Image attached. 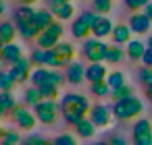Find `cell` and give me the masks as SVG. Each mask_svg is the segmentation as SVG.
I'll return each instance as SVG.
<instances>
[{
  "instance_id": "cell-1",
  "label": "cell",
  "mask_w": 152,
  "mask_h": 145,
  "mask_svg": "<svg viewBox=\"0 0 152 145\" xmlns=\"http://www.w3.org/2000/svg\"><path fill=\"white\" fill-rule=\"evenodd\" d=\"M90 108H92V104L88 102V97L79 95V93H65L58 100V110H61L65 122L71 124V126H75L83 118H88Z\"/></svg>"
},
{
  "instance_id": "cell-2",
  "label": "cell",
  "mask_w": 152,
  "mask_h": 145,
  "mask_svg": "<svg viewBox=\"0 0 152 145\" xmlns=\"http://www.w3.org/2000/svg\"><path fill=\"white\" fill-rule=\"evenodd\" d=\"M110 110H113V116H115L117 120H131V118H135V116H140V114L144 112V104H142L140 97L129 95V97H125V100L115 102Z\"/></svg>"
},
{
  "instance_id": "cell-3",
  "label": "cell",
  "mask_w": 152,
  "mask_h": 145,
  "mask_svg": "<svg viewBox=\"0 0 152 145\" xmlns=\"http://www.w3.org/2000/svg\"><path fill=\"white\" fill-rule=\"evenodd\" d=\"M63 33H65V25H63L61 21H54L48 29H44V31L36 38V46L42 48V50H52V48H56V44L61 42Z\"/></svg>"
},
{
  "instance_id": "cell-4",
  "label": "cell",
  "mask_w": 152,
  "mask_h": 145,
  "mask_svg": "<svg viewBox=\"0 0 152 145\" xmlns=\"http://www.w3.org/2000/svg\"><path fill=\"white\" fill-rule=\"evenodd\" d=\"M96 17H98V15H96L94 11H83V13H79V17L73 19V23H71V35H73L75 40H86L88 35H92V25H94Z\"/></svg>"
},
{
  "instance_id": "cell-5",
  "label": "cell",
  "mask_w": 152,
  "mask_h": 145,
  "mask_svg": "<svg viewBox=\"0 0 152 145\" xmlns=\"http://www.w3.org/2000/svg\"><path fill=\"white\" fill-rule=\"evenodd\" d=\"M31 110H34L38 122H42V124H46V126L54 124V122H56V116H58V112H61L56 100H42V102H40L38 106H34Z\"/></svg>"
},
{
  "instance_id": "cell-6",
  "label": "cell",
  "mask_w": 152,
  "mask_h": 145,
  "mask_svg": "<svg viewBox=\"0 0 152 145\" xmlns=\"http://www.w3.org/2000/svg\"><path fill=\"white\" fill-rule=\"evenodd\" d=\"M106 50H108V44H104L102 40H86L83 42V48H81V54L88 62H104L106 58Z\"/></svg>"
},
{
  "instance_id": "cell-7",
  "label": "cell",
  "mask_w": 152,
  "mask_h": 145,
  "mask_svg": "<svg viewBox=\"0 0 152 145\" xmlns=\"http://www.w3.org/2000/svg\"><path fill=\"white\" fill-rule=\"evenodd\" d=\"M133 145H152V122L148 118H140L131 126Z\"/></svg>"
},
{
  "instance_id": "cell-8",
  "label": "cell",
  "mask_w": 152,
  "mask_h": 145,
  "mask_svg": "<svg viewBox=\"0 0 152 145\" xmlns=\"http://www.w3.org/2000/svg\"><path fill=\"white\" fill-rule=\"evenodd\" d=\"M11 116H13V120H15V124H17L19 131H34V126H36V122H38L34 110H29V108L23 106V104H19V106L13 110Z\"/></svg>"
},
{
  "instance_id": "cell-9",
  "label": "cell",
  "mask_w": 152,
  "mask_h": 145,
  "mask_svg": "<svg viewBox=\"0 0 152 145\" xmlns=\"http://www.w3.org/2000/svg\"><path fill=\"white\" fill-rule=\"evenodd\" d=\"M110 116H113V110L104 104H94L88 114V118L96 124V128H106L110 124Z\"/></svg>"
},
{
  "instance_id": "cell-10",
  "label": "cell",
  "mask_w": 152,
  "mask_h": 145,
  "mask_svg": "<svg viewBox=\"0 0 152 145\" xmlns=\"http://www.w3.org/2000/svg\"><path fill=\"white\" fill-rule=\"evenodd\" d=\"M31 66H34V64H31V60L23 56L17 64H13V66L9 69V73H11V77L15 79V83H17V85H21V83H27V81H29V77H31V73H34V71H31Z\"/></svg>"
},
{
  "instance_id": "cell-11",
  "label": "cell",
  "mask_w": 152,
  "mask_h": 145,
  "mask_svg": "<svg viewBox=\"0 0 152 145\" xmlns=\"http://www.w3.org/2000/svg\"><path fill=\"white\" fill-rule=\"evenodd\" d=\"M113 29H115L113 21H110L106 15H98L96 21H94V25H92V35H94L96 40H104V38H108V35L113 33Z\"/></svg>"
},
{
  "instance_id": "cell-12",
  "label": "cell",
  "mask_w": 152,
  "mask_h": 145,
  "mask_svg": "<svg viewBox=\"0 0 152 145\" xmlns=\"http://www.w3.org/2000/svg\"><path fill=\"white\" fill-rule=\"evenodd\" d=\"M50 13L54 15L56 21L65 23V21L73 19V15H75V6H73L71 2H50Z\"/></svg>"
},
{
  "instance_id": "cell-13",
  "label": "cell",
  "mask_w": 152,
  "mask_h": 145,
  "mask_svg": "<svg viewBox=\"0 0 152 145\" xmlns=\"http://www.w3.org/2000/svg\"><path fill=\"white\" fill-rule=\"evenodd\" d=\"M108 77V71L104 66V62H90L86 66V81L92 85V83H98V81H106Z\"/></svg>"
},
{
  "instance_id": "cell-14",
  "label": "cell",
  "mask_w": 152,
  "mask_h": 145,
  "mask_svg": "<svg viewBox=\"0 0 152 145\" xmlns=\"http://www.w3.org/2000/svg\"><path fill=\"white\" fill-rule=\"evenodd\" d=\"M150 27H152V21H150L144 13H133V15L129 17V29H131L133 33L144 35V33L150 31Z\"/></svg>"
},
{
  "instance_id": "cell-15",
  "label": "cell",
  "mask_w": 152,
  "mask_h": 145,
  "mask_svg": "<svg viewBox=\"0 0 152 145\" xmlns=\"http://www.w3.org/2000/svg\"><path fill=\"white\" fill-rule=\"evenodd\" d=\"M65 77H67V83L71 85H79L81 81H86V66L81 62H69L67 69H65Z\"/></svg>"
},
{
  "instance_id": "cell-16",
  "label": "cell",
  "mask_w": 152,
  "mask_h": 145,
  "mask_svg": "<svg viewBox=\"0 0 152 145\" xmlns=\"http://www.w3.org/2000/svg\"><path fill=\"white\" fill-rule=\"evenodd\" d=\"M23 58V48L19 46V44H4V50H2V56H0V60H2L4 64H9V66H13V64H17L19 60Z\"/></svg>"
},
{
  "instance_id": "cell-17",
  "label": "cell",
  "mask_w": 152,
  "mask_h": 145,
  "mask_svg": "<svg viewBox=\"0 0 152 145\" xmlns=\"http://www.w3.org/2000/svg\"><path fill=\"white\" fill-rule=\"evenodd\" d=\"M17 100L13 95V91H0V120L13 114V110L17 108Z\"/></svg>"
},
{
  "instance_id": "cell-18",
  "label": "cell",
  "mask_w": 152,
  "mask_h": 145,
  "mask_svg": "<svg viewBox=\"0 0 152 145\" xmlns=\"http://www.w3.org/2000/svg\"><path fill=\"white\" fill-rule=\"evenodd\" d=\"M131 29H129V25H125V23H119V25H115V29H113V33H110V38H113V44H117V46H127L129 42H131Z\"/></svg>"
},
{
  "instance_id": "cell-19",
  "label": "cell",
  "mask_w": 152,
  "mask_h": 145,
  "mask_svg": "<svg viewBox=\"0 0 152 145\" xmlns=\"http://www.w3.org/2000/svg\"><path fill=\"white\" fill-rule=\"evenodd\" d=\"M54 15L50 13V9H38L36 11V17H34V25L38 27V31L42 33L44 29H48L52 23H54Z\"/></svg>"
},
{
  "instance_id": "cell-20",
  "label": "cell",
  "mask_w": 152,
  "mask_h": 145,
  "mask_svg": "<svg viewBox=\"0 0 152 145\" xmlns=\"http://www.w3.org/2000/svg\"><path fill=\"white\" fill-rule=\"evenodd\" d=\"M146 48H148V46H146L142 40H131V42L125 46V56H127L129 60L137 62V60H142V56H144Z\"/></svg>"
},
{
  "instance_id": "cell-21",
  "label": "cell",
  "mask_w": 152,
  "mask_h": 145,
  "mask_svg": "<svg viewBox=\"0 0 152 145\" xmlns=\"http://www.w3.org/2000/svg\"><path fill=\"white\" fill-rule=\"evenodd\" d=\"M34 17H36V9L31 4H21L13 13V23H27V21H34Z\"/></svg>"
},
{
  "instance_id": "cell-22",
  "label": "cell",
  "mask_w": 152,
  "mask_h": 145,
  "mask_svg": "<svg viewBox=\"0 0 152 145\" xmlns=\"http://www.w3.org/2000/svg\"><path fill=\"white\" fill-rule=\"evenodd\" d=\"M17 25L13 21H2L0 23V42L2 44H13L17 38Z\"/></svg>"
},
{
  "instance_id": "cell-23",
  "label": "cell",
  "mask_w": 152,
  "mask_h": 145,
  "mask_svg": "<svg viewBox=\"0 0 152 145\" xmlns=\"http://www.w3.org/2000/svg\"><path fill=\"white\" fill-rule=\"evenodd\" d=\"M42 100H44V97H42V91H40L36 85H29V87L23 91V106H27V108L38 106Z\"/></svg>"
},
{
  "instance_id": "cell-24",
  "label": "cell",
  "mask_w": 152,
  "mask_h": 145,
  "mask_svg": "<svg viewBox=\"0 0 152 145\" xmlns=\"http://www.w3.org/2000/svg\"><path fill=\"white\" fill-rule=\"evenodd\" d=\"M54 50H56V54H58V56H61L67 64H69V62H73L75 52H77V50H75V46H73L71 42H63V40L56 44V48H54Z\"/></svg>"
},
{
  "instance_id": "cell-25",
  "label": "cell",
  "mask_w": 152,
  "mask_h": 145,
  "mask_svg": "<svg viewBox=\"0 0 152 145\" xmlns=\"http://www.w3.org/2000/svg\"><path fill=\"white\" fill-rule=\"evenodd\" d=\"M17 25V33L23 38V40H36L40 35L38 27L34 25V21H27V23H15Z\"/></svg>"
},
{
  "instance_id": "cell-26",
  "label": "cell",
  "mask_w": 152,
  "mask_h": 145,
  "mask_svg": "<svg viewBox=\"0 0 152 145\" xmlns=\"http://www.w3.org/2000/svg\"><path fill=\"white\" fill-rule=\"evenodd\" d=\"M75 135H79L81 139H90L96 135V124L90 118H83L79 124H75Z\"/></svg>"
},
{
  "instance_id": "cell-27",
  "label": "cell",
  "mask_w": 152,
  "mask_h": 145,
  "mask_svg": "<svg viewBox=\"0 0 152 145\" xmlns=\"http://www.w3.org/2000/svg\"><path fill=\"white\" fill-rule=\"evenodd\" d=\"M123 58H125V50H123L121 46H117V44H110L108 50H106L104 62H108V64H119Z\"/></svg>"
},
{
  "instance_id": "cell-28",
  "label": "cell",
  "mask_w": 152,
  "mask_h": 145,
  "mask_svg": "<svg viewBox=\"0 0 152 145\" xmlns=\"http://www.w3.org/2000/svg\"><path fill=\"white\" fill-rule=\"evenodd\" d=\"M106 83H108V87H110V93L127 85V81H125V75H123L121 71H113V73H108V77H106Z\"/></svg>"
},
{
  "instance_id": "cell-29",
  "label": "cell",
  "mask_w": 152,
  "mask_h": 145,
  "mask_svg": "<svg viewBox=\"0 0 152 145\" xmlns=\"http://www.w3.org/2000/svg\"><path fill=\"white\" fill-rule=\"evenodd\" d=\"M21 141L23 139H21L19 131H13V128H7L2 139H0V143H4V145H21Z\"/></svg>"
},
{
  "instance_id": "cell-30",
  "label": "cell",
  "mask_w": 152,
  "mask_h": 145,
  "mask_svg": "<svg viewBox=\"0 0 152 145\" xmlns=\"http://www.w3.org/2000/svg\"><path fill=\"white\" fill-rule=\"evenodd\" d=\"M29 60H31L34 69H38V66H46V50H42V48H34L31 54H29Z\"/></svg>"
},
{
  "instance_id": "cell-31",
  "label": "cell",
  "mask_w": 152,
  "mask_h": 145,
  "mask_svg": "<svg viewBox=\"0 0 152 145\" xmlns=\"http://www.w3.org/2000/svg\"><path fill=\"white\" fill-rule=\"evenodd\" d=\"M90 91H92V95H96V97H106V95H110V87H108L106 81L92 83V85H90Z\"/></svg>"
},
{
  "instance_id": "cell-32",
  "label": "cell",
  "mask_w": 152,
  "mask_h": 145,
  "mask_svg": "<svg viewBox=\"0 0 152 145\" xmlns=\"http://www.w3.org/2000/svg\"><path fill=\"white\" fill-rule=\"evenodd\" d=\"M15 79L11 77L9 71H0V91H13L15 89Z\"/></svg>"
},
{
  "instance_id": "cell-33",
  "label": "cell",
  "mask_w": 152,
  "mask_h": 145,
  "mask_svg": "<svg viewBox=\"0 0 152 145\" xmlns=\"http://www.w3.org/2000/svg\"><path fill=\"white\" fill-rule=\"evenodd\" d=\"M94 13L96 15H108L110 9H113V2H108V0H94Z\"/></svg>"
},
{
  "instance_id": "cell-34",
  "label": "cell",
  "mask_w": 152,
  "mask_h": 145,
  "mask_svg": "<svg viewBox=\"0 0 152 145\" xmlns=\"http://www.w3.org/2000/svg\"><path fill=\"white\" fill-rule=\"evenodd\" d=\"M40 91H42V97L44 100H58V87H54V85H44V87H38Z\"/></svg>"
},
{
  "instance_id": "cell-35",
  "label": "cell",
  "mask_w": 152,
  "mask_h": 145,
  "mask_svg": "<svg viewBox=\"0 0 152 145\" xmlns=\"http://www.w3.org/2000/svg\"><path fill=\"white\" fill-rule=\"evenodd\" d=\"M52 141H54V145H77V137L75 135H69V133H61Z\"/></svg>"
},
{
  "instance_id": "cell-36",
  "label": "cell",
  "mask_w": 152,
  "mask_h": 145,
  "mask_svg": "<svg viewBox=\"0 0 152 145\" xmlns=\"http://www.w3.org/2000/svg\"><path fill=\"white\" fill-rule=\"evenodd\" d=\"M110 95H113V102H119V100H125V97H129V95H133V87H131V85H125V87H121V89H117V91H113Z\"/></svg>"
},
{
  "instance_id": "cell-37",
  "label": "cell",
  "mask_w": 152,
  "mask_h": 145,
  "mask_svg": "<svg viewBox=\"0 0 152 145\" xmlns=\"http://www.w3.org/2000/svg\"><path fill=\"white\" fill-rule=\"evenodd\" d=\"M137 79H140V83H142L144 87H150V85H152V69H148V66L140 69Z\"/></svg>"
},
{
  "instance_id": "cell-38",
  "label": "cell",
  "mask_w": 152,
  "mask_h": 145,
  "mask_svg": "<svg viewBox=\"0 0 152 145\" xmlns=\"http://www.w3.org/2000/svg\"><path fill=\"white\" fill-rule=\"evenodd\" d=\"M44 137L42 135H38V133H34V135H27L23 141H21V145H44Z\"/></svg>"
},
{
  "instance_id": "cell-39",
  "label": "cell",
  "mask_w": 152,
  "mask_h": 145,
  "mask_svg": "<svg viewBox=\"0 0 152 145\" xmlns=\"http://www.w3.org/2000/svg\"><path fill=\"white\" fill-rule=\"evenodd\" d=\"M148 2H150V0H125V6H127L129 11L137 13V11H140V9H144Z\"/></svg>"
},
{
  "instance_id": "cell-40",
  "label": "cell",
  "mask_w": 152,
  "mask_h": 145,
  "mask_svg": "<svg viewBox=\"0 0 152 145\" xmlns=\"http://www.w3.org/2000/svg\"><path fill=\"white\" fill-rule=\"evenodd\" d=\"M142 64L148 66V69H152V48H146V52L142 56Z\"/></svg>"
},
{
  "instance_id": "cell-41",
  "label": "cell",
  "mask_w": 152,
  "mask_h": 145,
  "mask_svg": "<svg viewBox=\"0 0 152 145\" xmlns=\"http://www.w3.org/2000/svg\"><path fill=\"white\" fill-rule=\"evenodd\" d=\"M108 145H127V141L121 135H110L108 137Z\"/></svg>"
},
{
  "instance_id": "cell-42",
  "label": "cell",
  "mask_w": 152,
  "mask_h": 145,
  "mask_svg": "<svg viewBox=\"0 0 152 145\" xmlns=\"http://www.w3.org/2000/svg\"><path fill=\"white\" fill-rule=\"evenodd\" d=\"M144 15H146V17L152 21V0H150V2H148L146 6H144Z\"/></svg>"
},
{
  "instance_id": "cell-43",
  "label": "cell",
  "mask_w": 152,
  "mask_h": 145,
  "mask_svg": "<svg viewBox=\"0 0 152 145\" xmlns=\"http://www.w3.org/2000/svg\"><path fill=\"white\" fill-rule=\"evenodd\" d=\"M144 89H146V97L152 102V85H150V87H144Z\"/></svg>"
},
{
  "instance_id": "cell-44",
  "label": "cell",
  "mask_w": 152,
  "mask_h": 145,
  "mask_svg": "<svg viewBox=\"0 0 152 145\" xmlns=\"http://www.w3.org/2000/svg\"><path fill=\"white\" fill-rule=\"evenodd\" d=\"M17 2H21V4H31V6H34V2H38V0H17Z\"/></svg>"
},
{
  "instance_id": "cell-45",
  "label": "cell",
  "mask_w": 152,
  "mask_h": 145,
  "mask_svg": "<svg viewBox=\"0 0 152 145\" xmlns=\"http://www.w3.org/2000/svg\"><path fill=\"white\" fill-rule=\"evenodd\" d=\"M4 11H7V4H4V0H0V15H4Z\"/></svg>"
},
{
  "instance_id": "cell-46",
  "label": "cell",
  "mask_w": 152,
  "mask_h": 145,
  "mask_svg": "<svg viewBox=\"0 0 152 145\" xmlns=\"http://www.w3.org/2000/svg\"><path fill=\"white\" fill-rule=\"evenodd\" d=\"M146 46H148V48H152V33L148 35V42H146Z\"/></svg>"
},
{
  "instance_id": "cell-47",
  "label": "cell",
  "mask_w": 152,
  "mask_h": 145,
  "mask_svg": "<svg viewBox=\"0 0 152 145\" xmlns=\"http://www.w3.org/2000/svg\"><path fill=\"white\" fill-rule=\"evenodd\" d=\"M94 145H108V141H96Z\"/></svg>"
},
{
  "instance_id": "cell-48",
  "label": "cell",
  "mask_w": 152,
  "mask_h": 145,
  "mask_svg": "<svg viewBox=\"0 0 152 145\" xmlns=\"http://www.w3.org/2000/svg\"><path fill=\"white\" fill-rule=\"evenodd\" d=\"M2 50H4V44H2V42H0V56H2Z\"/></svg>"
},
{
  "instance_id": "cell-49",
  "label": "cell",
  "mask_w": 152,
  "mask_h": 145,
  "mask_svg": "<svg viewBox=\"0 0 152 145\" xmlns=\"http://www.w3.org/2000/svg\"><path fill=\"white\" fill-rule=\"evenodd\" d=\"M2 135H4V128H2V126H0V139H2Z\"/></svg>"
},
{
  "instance_id": "cell-50",
  "label": "cell",
  "mask_w": 152,
  "mask_h": 145,
  "mask_svg": "<svg viewBox=\"0 0 152 145\" xmlns=\"http://www.w3.org/2000/svg\"><path fill=\"white\" fill-rule=\"evenodd\" d=\"M54 2H71V0H54Z\"/></svg>"
},
{
  "instance_id": "cell-51",
  "label": "cell",
  "mask_w": 152,
  "mask_h": 145,
  "mask_svg": "<svg viewBox=\"0 0 152 145\" xmlns=\"http://www.w3.org/2000/svg\"><path fill=\"white\" fill-rule=\"evenodd\" d=\"M44 2H54V0H44Z\"/></svg>"
},
{
  "instance_id": "cell-52",
  "label": "cell",
  "mask_w": 152,
  "mask_h": 145,
  "mask_svg": "<svg viewBox=\"0 0 152 145\" xmlns=\"http://www.w3.org/2000/svg\"><path fill=\"white\" fill-rule=\"evenodd\" d=\"M108 2H113V0H108Z\"/></svg>"
},
{
  "instance_id": "cell-53",
  "label": "cell",
  "mask_w": 152,
  "mask_h": 145,
  "mask_svg": "<svg viewBox=\"0 0 152 145\" xmlns=\"http://www.w3.org/2000/svg\"><path fill=\"white\" fill-rule=\"evenodd\" d=\"M0 145H4V143H0Z\"/></svg>"
},
{
  "instance_id": "cell-54",
  "label": "cell",
  "mask_w": 152,
  "mask_h": 145,
  "mask_svg": "<svg viewBox=\"0 0 152 145\" xmlns=\"http://www.w3.org/2000/svg\"><path fill=\"white\" fill-rule=\"evenodd\" d=\"M90 145H94V143H90Z\"/></svg>"
}]
</instances>
